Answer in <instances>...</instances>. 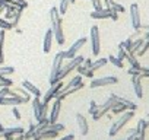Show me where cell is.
Masks as SVG:
<instances>
[{"label":"cell","mask_w":149,"mask_h":140,"mask_svg":"<svg viewBox=\"0 0 149 140\" xmlns=\"http://www.w3.org/2000/svg\"><path fill=\"white\" fill-rule=\"evenodd\" d=\"M15 72V67L8 66V67H0V76H6V75H12Z\"/></svg>","instance_id":"obj_31"},{"label":"cell","mask_w":149,"mask_h":140,"mask_svg":"<svg viewBox=\"0 0 149 140\" xmlns=\"http://www.w3.org/2000/svg\"><path fill=\"white\" fill-rule=\"evenodd\" d=\"M113 95H114V94H113ZM114 99H116V101H118V102H121V104H126V105H127V108H129V110H132V111H136V110H137V105H136L134 102H132V101L126 99V98H121V96L114 95Z\"/></svg>","instance_id":"obj_24"},{"label":"cell","mask_w":149,"mask_h":140,"mask_svg":"<svg viewBox=\"0 0 149 140\" xmlns=\"http://www.w3.org/2000/svg\"><path fill=\"white\" fill-rule=\"evenodd\" d=\"M91 64H92V60H91V58H85L84 63H82V66H85V67H88V69H91Z\"/></svg>","instance_id":"obj_41"},{"label":"cell","mask_w":149,"mask_h":140,"mask_svg":"<svg viewBox=\"0 0 149 140\" xmlns=\"http://www.w3.org/2000/svg\"><path fill=\"white\" fill-rule=\"evenodd\" d=\"M91 2H92L94 10H101V9H104V5H102V0H91Z\"/></svg>","instance_id":"obj_34"},{"label":"cell","mask_w":149,"mask_h":140,"mask_svg":"<svg viewBox=\"0 0 149 140\" xmlns=\"http://www.w3.org/2000/svg\"><path fill=\"white\" fill-rule=\"evenodd\" d=\"M63 60H64V51H58L54 55V60H53V64H51V72H50V83L51 85L57 83V75L61 70Z\"/></svg>","instance_id":"obj_4"},{"label":"cell","mask_w":149,"mask_h":140,"mask_svg":"<svg viewBox=\"0 0 149 140\" xmlns=\"http://www.w3.org/2000/svg\"><path fill=\"white\" fill-rule=\"evenodd\" d=\"M142 78L140 76H132V85H133V89H134V94L137 98H142L143 96V88H142Z\"/></svg>","instance_id":"obj_15"},{"label":"cell","mask_w":149,"mask_h":140,"mask_svg":"<svg viewBox=\"0 0 149 140\" xmlns=\"http://www.w3.org/2000/svg\"><path fill=\"white\" fill-rule=\"evenodd\" d=\"M25 133V128L21 127V125H16V127H10V128H5L3 133H2V137H8V136H18V134H24Z\"/></svg>","instance_id":"obj_17"},{"label":"cell","mask_w":149,"mask_h":140,"mask_svg":"<svg viewBox=\"0 0 149 140\" xmlns=\"http://www.w3.org/2000/svg\"><path fill=\"white\" fill-rule=\"evenodd\" d=\"M143 37H139V38H136L133 42H132V50H130V53L132 54H136L139 50H140V47H142V44H143Z\"/></svg>","instance_id":"obj_26"},{"label":"cell","mask_w":149,"mask_h":140,"mask_svg":"<svg viewBox=\"0 0 149 140\" xmlns=\"http://www.w3.org/2000/svg\"><path fill=\"white\" fill-rule=\"evenodd\" d=\"M140 78H149V67H140Z\"/></svg>","instance_id":"obj_38"},{"label":"cell","mask_w":149,"mask_h":140,"mask_svg":"<svg viewBox=\"0 0 149 140\" xmlns=\"http://www.w3.org/2000/svg\"><path fill=\"white\" fill-rule=\"evenodd\" d=\"M108 61H110L111 64H114L116 67H118V69H123V66H124V64H123V61H121V60H118L116 55H110V57H108Z\"/></svg>","instance_id":"obj_30"},{"label":"cell","mask_w":149,"mask_h":140,"mask_svg":"<svg viewBox=\"0 0 149 140\" xmlns=\"http://www.w3.org/2000/svg\"><path fill=\"white\" fill-rule=\"evenodd\" d=\"M74 139V134H67V136H64V137H61V139H58V140H73Z\"/></svg>","instance_id":"obj_42"},{"label":"cell","mask_w":149,"mask_h":140,"mask_svg":"<svg viewBox=\"0 0 149 140\" xmlns=\"http://www.w3.org/2000/svg\"><path fill=\"white\" fill-rule=\"evenodd\" d=\"M114 104H116V99H114V95L111 94L110 98L105 99L102 105H98V111H97L95 114H92V118H94L95 121H98L100 118H102L104 115H107V114L110 112V110L114 107Z\"/></svg>","instance_id":"obj_5"},{"label":"cell","mask_w":149,"mask_h":140,"mask_svg":"<svg viewBox=\"0 0 149 140\" xmlns=\"http://www.w3.org/2000/svg\"><path fill=\"white\" fill-rule=\"evenodd\" d=\"M146 123H148V124H149V114H148V115H146Z\"/></svg>","instance_id":"obj_47"},{"label":"cell","mask_w":149,"mask_h":140,"mask_svg":"<svg viewBox=\"0 0 149 140\" xmlns=\"http://www.w3.org/2000/svg\"><path fill=\"white\" fill-rule=\"evenodd\" d=\"M89 40H91V51L92 55H98L101 51V40H100V29L97 25H94L91 28V34H89Z\"/></svg>","instance_id":"obj_6"},{"label":"cell","mask_w":149,"mask_h":140,"mask_svg":"<svg viewBox=\"0 0 149 140\" xmlns=\"http://www.w3.org/2000/svg\"><path fill=\"white\" fill-rule=\"evenodd\" d=\"M22 88H25L31 95H34V96H37V98H40V96H41V91H40L35 85H32L29 80H24V82H22Z\"/></svg>","instance_id":"obj_18"},{"label":"cell","mask_w":149,"mask_h":140,"mask_svg":"<svg viewBox=\"0 0 149 140\" xmlns=\"http://www.w3.org/2000/svg\"><path fill=\"white\" fill-rule=\"evenodd\" d=\"M91 18L92 19H108V18H111V9L104 8L101 10H94V12H91Z\"/></svg>","instance_id":"obj_14"},{"label":"cell","mask_w":149,"mask_h":140,"mask_svg":"<svg viewBox=\"0 0 149 140\" xmlns=\"http://www.w3.org/2000/svg\"><path fill=\"white\" fill-rule=\"evenodd\" d=\"M3 10H5V8H3V6H2V5H0V13H2V12H3Z\"/></svg>","instance_id":"obj_46"},{"label":"cell","mask_w":149,"mask_h":140,"mask_svg":"<svg viewBox=\"0 0 149 140\" xmlns=\"http://www.w3.org/2000/svg\"><path fill=\"white\" fill-rule=\"evenodd\" d=\"M28 102L25 98H19V96H5L2 98V101H0V105H21V104H25Z\"/></svg>","instance_id":"obj_12"},{"label":"cell","mask_w":149,"mask_h":140,"mask_svg":"<svg viewBox=\"0 0 149 140\" xmlns=\"http://www.w3.org/2000/svg\"><path fill=\"white\" fill-rule=\"evenodd\" d=\"M0 139H2V131H0Z\"/></svg>","instance_id":"obj_48"},{"label":"cell","mask_w":149,"mask_h":140,"mask_svg":"<svg viewBox=\"0 0 149 140\" xmlns=\"http://www.w3.org/2000/svg\"><path fill=\"white\" fill-rule=\"evenodd\" d=\"M50 21H51L53 37L56 38L57 44L63 45L64 44V34H63V26H61V16H60L57 8H51L50 9Z\"/></svg>","instance_id":"obj_1"},{"label":"cell","mask_w":149,"mask_h":140,"mask_svg":"<svg viewBox=\"0 0 149 140\" xmlns=\"http://www.w3.org/2000/svg\"><path fill=\"white\" fill-rule=\"evenodd\" d=\"M130 21H132V26L133 29H140L142 22H140V12H139V5L137 3H132L130 6Z\"/></svg>","instance_id":"obj_8"},{"label":"cell","mask_w":149,"mask_h":140,"mask_svg":"<svg viewBox=\"0 0 149 140\" xmlns=\"http://www.w3.org/2000/svg\"><path fill=\"white\" fill-rule=\"evenodd\" d=\"M9 91H10V88H2L0 89V101H2V98L9 95Z\"/></svg>","instance_id":"obj_39"},{"label":"cell","mask_w":149,"mask_h":140,"mask_svg":"<svg viewBox=\"0 0 149 140\" xmlns=\"http://www.w3.org/2000/svg\"><path fill=\"white\" fill-rule=\"evenodd\" d=\"M51 44H53V31H51V29H48V31H45L44 42H42V50H44V53H45V54H47V53H50V50H51Z\"/></svg>","instance_id":"obj_16"},{"label":"cell","mask_w":149,"mask_h":140,"mask_svg":"<svg viewBox=\"0 0 149 140\" xmlns=\"http://www.w3.org/2000/svg\"><path fill=\"white\" fill-rule=\"evenodd\" d=\"M145 133H146V131H142V133H139V134L136 136V139H134V140H145Z\"/></svg>","instance_id":"obj_43"},{"label":"cell","mask_w":149,"mask_h":140,"mask_svg":"<svg viewBox=\"0 0 149 140\" xmlns=\"http://www.w3.org/2000/svg\"><path fill=\"white\" fill-rule=\"evenodd\" d=\"M48 120V104L41 102V121Z\"/></svg>","instance_id":"obj_29"},{"label":"cell","mask_w":149,"mask_h":140,"mask_svg":"<svg viewBox=\"0 0 149 140\" xmlns=\"http://www.w3.org/2000/svg\"><path fill=\"white\" fill-rule=\"evenodd\" d=\"M129 108H127V105L126 104H121V102H118V101H116V104H114V107L110 110L114 115H118V114H121V112H124V111H127Z\"/></svg>","instance_id":"obj_22"},{"label":"cell","mask_w":149,"mask_h":140,"mask_svg":"<svg viewBox=\"0 0 149 140\" xmlns=\"http://www.w3.org/2000/svg\"><path fill=\"white\" fill-rule=\"evenodd\" d=\"M63 88V82L61 80H58L57 83H54V85H51L50 86V89L44 94V96H42V99H41V102H45V104H48L56 95H57V92L60 91Z\"/></svg>","instance_id":"obj_10"},{"label":"cell","mask_w":149,"mask_h":140,"mask_svg":"<svg viewBox=\"0 0 149 140\" xmlns=\"http://www.w3.org/2000/svg\"><path fill=\"white\" fill-rule=\"evenodd\" d=\"M134 117V111H132V110H127V111H124V112H121L120 114V117L114 121V124L111 125V128H110V131H108V134H110V137H114L132 118Z\"/></svg>","instance_id":"obj_2"},{"label":"cell","mask_w":149,"mask_h":140,"mask_svg":"<svg viewBox=\"0 0 149 140\" xmlns=\"http://www.w3.org/2000/svg\"><path fill=\"white\" fill-rule=\"evenodd\" d=\"M107 61H108V58H98V60L92 61V64H91V70H92V72H95V70L104 67V66L107 64Z\"/></svg>","instance_id":"obj_27"},{"label":"cell","mask_w":149,"mask_h":140,"mask_svg":"<svg viewBox=\"0 0 149 140\" xmlns=\"http://www.w3.org/2000/svg\"><path fill=\"white\" fill-rule=\"evenodd\" d=\"M76 123H78V127H79V131L82 136H86L88 131H89V124H88V120L82 115V114H76Z\"/></svg>","instance_id":"obj_13"},{"label":"cell","mask_w":149,"mask_h":140,"mask_svg":"<svg viewBox=\"0 0 149 140\" xmlns=\"http://www.w3.org/2000/svg\"><path fill=\"white\" fill-rule=\"evenodd\" d=\"M41 140H44V139H56L57 136H58V131H54V130H42L41 133H38L37 134Z\"/></svg>","instance_id":"obj_23"},{"label":"cell","mask_w":149,"mask_h":140,"mask_svg":"<svg viewBox=\"0 0 149 140\" xmlns=\"http://www.w3.org/2000/svg\"><path fill=\"white\" fill-rule=\"evenodd\" d=\"M118 82V78L116 76H105V78H100V79H92L91 82V88H101V86H108V85H116Z\"/></svg>","instance_id":"obj_9"},{"label":"cell","mask_w":149,"mask_h":140,"mask_svg":"<svg viewBox=\"0 0 149 140\" xmlns=\"http://www.w3.org/2000/svg\"><path fill=\"white\" fill-rule=\"evenodd\" d=\"M110 9H113V10H116L117 13H123L124 12V6H121V5H118L117 2H111V5H110Z\"/></svg>","instance_id":"obj_32"},{"label":"cell","mask_w":149,"mask_h":140,"mask_svg":"<svg viewBox=\"0 0 149 140\" xmlns=\"http://www.w3.org/2000/svg\"><path fill=\"white\" fill-rule=\"evenodd\" d=\"M86 38L85 37H82V38H79L76 42H73L72 44V47H69V50L67 51H64V58H67V60H72L74 55H78V51L86 44Z\"/></svg>","instance_id":"obj_7"},{"label":"cell","mask_w":149,"mask_h":140,"mask_svg":"<svg viewBox=\"0 0 149 140\" xmlns=\"http://www.w3.org/2000/svg\"><path fill=\"white\" fill-rule=\"evenodd\" d=\"M102 2L105 3V6H107V8H110V5H111V2H113V0H102Z\"/></svg>","instance_id":"obj_44"},{"label":"cell","mask_w":149,"mask_h":140,"mask_svg":"<svg viewBox=\"0 0 149 140\" xmlns=\"http://www.w3.org/2000/svg\"><path fill=\"white\" fill-rule=\"evenodd\" d=\"M126 58H127V61L130 63V67H134V69H140V67H142V66H140V63H139V60L136 58V54L127 53Z\"/></svg>","instance_id":"obj_25"},{"label":"cell","mask_w":149,"mask_h":140,"mask_svg":"<svg viewBox=\"0 0 149 140\" xmlns=\"http://www.w3.org/2000/svg\"><path fill=\"white\" fill-rule=\"evenodd\" d=\"M69 5H70V0H60V8H58V13L60 15H64L69 9Z\"/></svg>","instance_id":"obj_28"},{"label":"cell","mask_w":149,"mask_h":140,"mask_svg":"<svg viewBox=\"0 0 149 140\" xmlns=\"http://www.w3.org/2000/svg\"><path fill=\"white\" fill-rule=\"evenodd\" d=\"M127 73L130 76H140V69H134V67H130L127 70Z\"/></svg>","instance_id":"obj_37"},{"label":"cell","mask_w":149,"mask_h":140,"mask_svg":"<svg viewBox=\"0 0 149 140\" xmlns=\"http://www.w3.org/2000/svg\"><path fill=\"white\" fill-rule=\"evenodd\" d=\"M32 111H34V117L37 121H41V99L34 96L32 101Z\"/></svg>","instance_id":"obj_19"},{"label":"cell","mask_w":149,"mask_h":140,"mask_svg":"<svg viewBox=\"0 0 149 140\" xmlns=\"http://www.w3.org/2000/svg\"><path fill=\"white\" fill-rule=\"evenodd\" d=\"M0 29L9 31V29H12V24H10L9 21H6V19H2V18H0Z\"/></svg>","instance_id":"obj_33"},{"label":"cell","mask_w":149,"mask_h":140,"mask_svg":"<svg viewBox=\"0 0 149 140\" xmlns=\"http://www.w3.org/2000/svg\"><path fill=\"white\" fill-rule=\"evenodd\" d=\"M12 114H13V117H15L16 120H21V118H22V114L19 112V110H18L16 107H13V108H12Z\"/></svg>","instance_id":"obj_40"},{"label":"cell","mask_w":149,"mask_h":140,"mask_svg":"<svg viewBox=\"0 0 149 140\" xmlns=\"http://www.w3.org/2000/svg\"><path fill=\"white\" fill-rule=\"evenodd\" d=\"M126 55H127V51H126L123 47H118V54H117L116 57H117L118 60H121V61H123V60L126 58Z\"/></svg>","instance_id":"obj_35"},{"label":"cell","mask_w":149,"mask_h":140,"mask_svg":"<svg viewBox=\"0 0 149 140\" xmlns=\"http://www.w3.org/2000/svg\"><path fill=\"white\" fill-rule=\"evenodd\" d=\"M89 114L92 115V114H95L97 111H98V105H97V102L95 101H91V104H89Z\"/></svg>","instance_id":"obj_36"},{"label":"cell","mask_w":149,"mask_h":140,"mask_svg":"<svg viewBox=\"0 0 149 140\" xmlns=\"http://www.w3.org/2000/svg\"><path fill=\"white\" fill-rule=\"evenodd\" d=\"M73 86H85V83L82 82V76L81 75H78V76H74L67 85H63V88L61 89H67V88H73Z\"/></svg>","instance_id":"obj_20"},{"label":"cell","mask_w":149,"mask_h":140,"mask_svg":"<svg viewBox=\"0 0 149 140\" xmlns=\"http://www.w3.org/2000/svg\"><path fill=\"white\" fill-rule=\"evenodd\" d=\"M3 130H5V127H3V124H2V123H0V131L3 133Z\"/></svg>","instance_id":"obj_45"},{"label":"cell","mask_w":149,"mask_h":140,"mask_svg":"<svg viewBox=\"0 0 149 140\" xmlns=\"http://www.w3.org/2000/svg\"><path fill=\"white\" fill-rule=\"evenodd\" d=\"M84 60H85V57H82V55H74L72 60H69V63L67 64H64V66H61V70H60V73L57 75V82L58 80H63L72 70H74L79 64H82L84 63Z\"/></svg>","instance_id":"obj_3"},{"label":"cell","mask_w":149,"mask_h":140,"mask_svg":"<svg viewBox=\"0 0 149 140\" xmlns=\"http://www.w3.org/2000/svg\"><path fill=\"white\" fill-rule=\"evenodd\" d=\"M60 110H61V101L56 99L54 104L51 105V111H50V117H48L50 123H57V118L60 115Z\"/></svg>","instance_id":"obj_11"},{"label":"cell","mask_w":149,"mask_h":140,"mask_svg":"<svg viewBox=\"0 0 149 140\" xmlns=\"http://www.w3.org/2000/svg\"><path fill=\"white\" fill-rule=\"evenodd\" d=\"M74 70H78V73H79L82 78H89V79L94 78V72H92V70L88 69V67H85V66H82V64H79Z\"/></svg>","instance_id":"obj_21"}]
</instances>
